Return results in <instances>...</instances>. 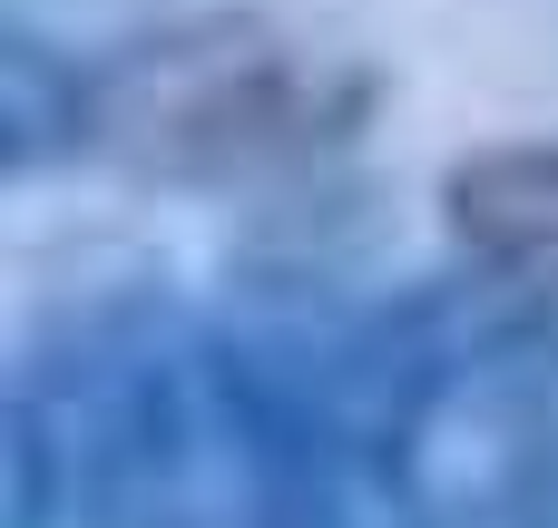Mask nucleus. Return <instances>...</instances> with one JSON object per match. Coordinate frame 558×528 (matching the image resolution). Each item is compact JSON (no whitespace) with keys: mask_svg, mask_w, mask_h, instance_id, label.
<instances>
[{"mask_svg":"<svg viewBox=\"0 0 558 528\" xmlns=\"http://www.w3.org/2000/svg\"><path fill=\"white\" fill-rule=\"evenodd\" d=\"M216 333L255 528H558V304L284 265Z\"/></svg>","mask_w":558,"mask_h":528,"instance_id":"obj_1","label":"nucleus"},{"mask_svg":"<svg viewBox=\"0 0 558 528\" xmlns=\"http://www.w3.org/2000/svg\"><path fill=\"white\" fill-rule=\"evenodd\" d=\"M10 528H255L226 333L157 274L59 294L10 363Z\"/></svg>","mask_w":558,"mask_h":528,"instance_id":"obj_2","label":"nucleus"},{"mask_svg":"<svg viewBox=\"0 0 558 528\" xmlns=\"http://www.w3.org/2000/svg\"><path fill=\"white\" fill-rule=\"evenodd\" d=\"M383 78L353 49L294 39L255 10L137 29L88 59V157L157 186H275L343 157Z\"/></svg>","mask_w":558,"mask_h":528,"instance_id":"obj_3","label":"nucleus"},{"mask_svg":"<svg viewBox=\"0 0 558 528\" xmlns=\"http://www.w3.org/2000/svg\"><path fill=\"white\" fill-rule=\"evenodd\" d=\"M441 235L461 274L558 304V137H490L441 167Z\"/></svg>","mask_w":558,"mask_h":528,"instance_id":"obj_4","label":"nucleus"},{"mask_svg":"<svg viewBox=\"0 0 558 528\" xmlns=\"http://www.w3.org/2000/svg\"><path fill=\"white\" fill-rule=\"evenodd\" d=\"M0 157L10 176L88 157V59L78 49H49L39 29L0 39Z\"/></svg>","mask_w":558,"mask_h":528,"instance_id":"obj_5","label":"nucleus"}]
</instances>
